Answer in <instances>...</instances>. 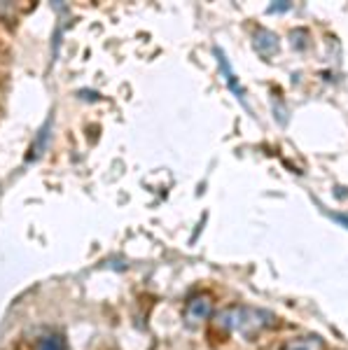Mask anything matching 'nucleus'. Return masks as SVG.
<instances>
[{"label": "nucleus", "instance_id": "39448f33", "mask_svg": "<svg viewBox=\"0 0 348 350\" xmlns=\"http://www.w3.org/2000/svg\"><path fill=\"white\" fill-rule=\"evenodd\" d=\"M36 350H66V343L59 334H47L36 343Z\"/></svg>", "mask_w": 348, "mask_h": 350}, {"label": "nucleus", "instance_id": "f257e3e1", "mask_svg": "<svg viewBox=\"0 0 348 350\" xmlns=\"http://www.w3.org/2000/svg\"><path fill=\"white\" fill-rule=\"evenodd\" d=\"M271 323V315L260 308L248 306H227L217 313L215 325L224 332H239L243 336H257Z\"/></svg>", "mask_w": 348, "mask_h": 350}, {"label": "nucleus", "instance_id": "0eeeda50", "mask_svg": "<svg viewBox=\"0 0 348 350\" xmlns=\"http://www.w3.org/2000/svg\"><path fill=\"white\" fill-rule=\"evenodd\" d=\"M290 10V3H276V5H269V12H285Z\"/></svg>", "mask_w": 348, "mask_h": 350}, {"label": "nucleus", "instance_id": "7ed1b4c3", "mask_svg": "<svg viewBox=\"0 0 348 350\" xmlns=\"http://www.w3.org/2000/svg\"><path fill=\"white\" fill-rule=\"evenodd\" d=\"M252 47H255V52L260 56H269L278 54L280 49V42H278V36L273 31H269V28H255V33H252Z\"/></svg>", "mask_w": 348, "mask_h": 350}, {"label": "nucleus", "instance_id": "20e7f679", "mask_svg": "<svg viewBox=\"0 0 348 350\" xmlns=\"http://www.w3.org/2000/svg\"><path fill=\"white\" fill-rule=\"evenodd\" d=\"M283 350H325V343L318 336H297L285 343Z\"/></svg>", "mask_w": 348, "mask_h": 350}, {"label": "nucleus", "instance_id": "f03ea898", "mask_svg": "<svg viewBox=\"0 0 348 350\" xmlns=\"http://www.w3.org/2000/svg\"><path fill=\"white\" fill-rule=\"evenodd\" d=\"M213 313V301L209 295H194L192 299L187 301V306H185L183 310V318L185 323H187L189 327H196L201 325L204 320H209Z\"/></svg>", "mask_w": 348, "mask_h": 350}, {"label": "nucleus", "instance_id": "423d86ee", "mask_svg": "<svg viewBox=\"0 0 348 350\" xmlns=\"http://www.w3.org/2000/svg\"><path fill=\"white\" fill-rule=\"evenodd\" d=\"M220 54V64H222V68H224V72H227V82H229V87L234 89V92H237V96L241 100H243V89L239 87V82H237V75H234L232 70H229V66H227V61H224V56H222V52H217Z\"/></svg>", "mask_w": 348, "mask_h": 350}, {"label": "nucleus", "instance_id": "6e6552de", "mask_svg": "<svg viewBox=\"0 0 348 350\" xmlns=\"http://www.w3.org/2000/svg\"><path fill=\"white\" fill-rule=\"evenodd\" d=\"M332 217H334L339 224H346V227H348V217H344V215H332Z\"/></svg>", "mask_w": 348, "mask_h": 350}]
</instances>
